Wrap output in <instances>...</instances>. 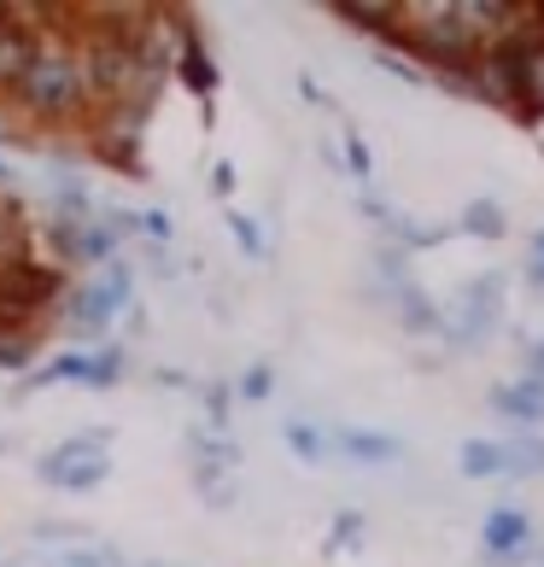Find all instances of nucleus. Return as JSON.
I'll return each instance as SVG.
<instances>
[{"label": "nucleus", "mask_w": 544, "mask_h": 567, "mask_svg": "<svg viewBox=\"0 0 544 567\" xmlns=\"http://www.w3.org/2000/svg\"><path fill=\"white\" fill-rule=\"evenodd\" d=\"M18 112H30L35 123H71L89 117V89H82V59L76 41H41L30 71L7 89Z\"/></svg>", "instance_id": "obj_1"}, {"label": "nucleus", "mask_w": 544, "mask_h": 567, "mask_svg": "<svg viewBox=\"0 0 544 567\" xmlns=\"http://www.w3.org/2000/svg\"><path fill=\"white\" fill-rule=\"evenodd\" d=\"M65 299V269L41 258L0 264V328H35V310Z\"/></svg>", "instance_id": "obj_2"}, {"label": "nucleus", "mask_w": 544, "mask_h": 567, "mask_svg": "<svg viewBox=\"0 0 544 567\" xmlns=\"http://www.w3.org/2000/svg\"><path fill=\"white\" fill-rule=\"evenodd\" d=\"M106 439H112V433H89V439H71V445H59L53 456H41V480H53V486H65V492L100 486V480L112 474Z\"/></svg>", "instance_id": "obj_3"}, {"label": "nucleus", "mask_w": 544, "mask_h": 567, "mask_svg": "<svg viewBox=\"0 0 544 567\" xmlns=\"http://www.w3.org/2000/svg\"><path fill=\"white\" fill-rule=\"evenodd\" d=\"M94 130H89V146L106 164H117V171L141 176V123H146V106H106V112H89Z\"/></svg>", "instance_id": "obj_4"}, {"label": "nucleus", "mask_w": 544, "mask_h": 567, "mask_svg": "<svg viewBox=\"0 0 544 567\" xmlns=\"http://www.w3.org/2000/svg\"><path fill=\"white\" fill-rule=\"evenodd\" d=\"M117 310H123V305L112 299V292H100V287L89 281V287H76V292H71L65 328H71V333H89V340H94V333H106V328H112Z\"/></svg>", "instance_id": "obj_5"}, {"label": "nucleus", "mask_w": 544, "mask_h": 567, "mask_svg": "<svg viewBox=\"0 0 544 567\" xmlns=\"http://www.w3.org/2000/svg\"><path fill=\"white\" fill-rule=\"evenodd\" d=\"M35 48H41V41H35L30 30H18L12 18H7V24H0V94H7L12 82H18V76L30 71V59H35Z\"/></svg>", "instance_id": "obj_6"}, {"label": "nucleus", "mask_w": 544, "mask_h": 567, "mask_svg": "<svg viewBox=\"0 0 544 567\" xmlns=\"http://www.w3.org/2000/svg\"><path fill=\"white\" fill-rule=\"evenodd\" d=\"M117 246H123V235H117V228L112 223H82L76 228V251H71V264H100V269H106L112 258H117Z\"/></svg>", "instance_id": "obj_7"}, {"label": "nucleus", "mask_w": 544, "mask_h": 567, "mask_svg": "<svg viewBox=\"0 0 544 567\" xmlns=\"http://www.w3.org/2000/svg\"><path fill=\"white\" fill-rule=\"evenodd\" d=\"M30 351H35V328H0V369H30Z\"/></svg>", "instance_id": "obj_8"}, {"label": "nucleus", "mask_w": 544, "mask_h": 567, "mask_svg": "<svg viewBox=\"0 0 544 567\" xmlns=\"http://www.w3.org/2000/svg\"><path fill=\"white\" fill-rule=\"evenodd\" d=\"M123 374V351L106 346V351H89V386H112Z\"/></svg>", "instance_id": "obj_9"}, {"label": "nucleus", "mask_w": 544, "mask_h": 567, "mask_svg": "<svg viewBox=\"0 0 544 567\" xmlns=\"http://www.w3.org/2000/svg\"><path fill=\"white\" fill-rule=\"evenodd\" d=\"M94 287H100V292H112V299L123 305V299H130V264H123V258H112V264L94 276Z\"/></svg>", "instance_id": "obj_10"}, {"label": "nucleus", "mask_w": 544, "mask_h": 567, "mask_svg": "<svg viewBox=\"0 0 544 567\" xmlns=\"http://www.w3.org/2000/svg\"><path fill=\"white\" fill-rule=\"evenodd\" d=\"M59 567H117V556L112 550H71Z\"/></svg>", "instance_id": "obj_11"}, {"label": "nucleus", "mask_w": 544, "mask_h": 567, "mask_svg": "<svg viewBox=\"0 0 544 567\" xmlns=\"http://www.w3.org/2000/svg\"><path fill=\"white\" fill-rule=\"evenodd\" d=\"M135 228H146L153 240H164V235H171V223H164V212H141V217H135Z\"/></svg>", "instance_id": "obj_12"}, {"label": "nucleus", "mask_w": 544, "mask_h": 567, "mask_svg": "<svg viewBox=\"0 0 544 567\" xmlns=\"http://www.w3.org/2000/svg\"><path fill=\"white\" fill-rule=\"evenodd\" d=\"M235 240H240V246H253V251H258V228H253V223H246V217H235Z\"/></svg>", "instance_id": "obj_13"}, {"label": "nucleus", "mask_w": 544, "mask_h": 567, "mask_svg": "<svg viewBox=\"0 0 544 567\" xmlns=\"http://www.w3.org/2000/svg\"><path fill=\"white\" fill-rule=\"evenodd\" d=\"M269 392V374L258 369V374H246V398H264Z\"/></svg>", "instance_id": "obj_14"}, {"label": "nucleus", "mask_w": 544, "mask_h": 567, "mask_svg": "<svg viewBox=\"0 0 544 567\" xmlns=\"http://www.w3.org/2000/svg\"><path fill=\"white\" fill-rule=\"evenodd\" d=\"M0 135H7V112H0Z\"/></svg>", "instance_id": "obj_15"}]
</instances>
